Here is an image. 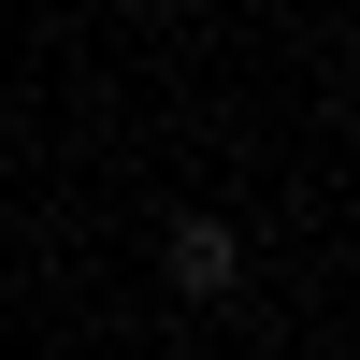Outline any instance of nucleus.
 <instances>
[{"label":"nucleus","mask_w":360,"mask_h":360,"mask_svg":"<svg viewBox=\"0 0 360 360\" xmlns=\"http://www.w3.org/2000/svg\"><path fill=\"white\" fill-rule=\"evenodd\" d=\"M159 288L173 303H231V288H245V231L231 217H173L159 231Z\"/></svg>","instance_id":"nucleus-1"}]
</instances>
